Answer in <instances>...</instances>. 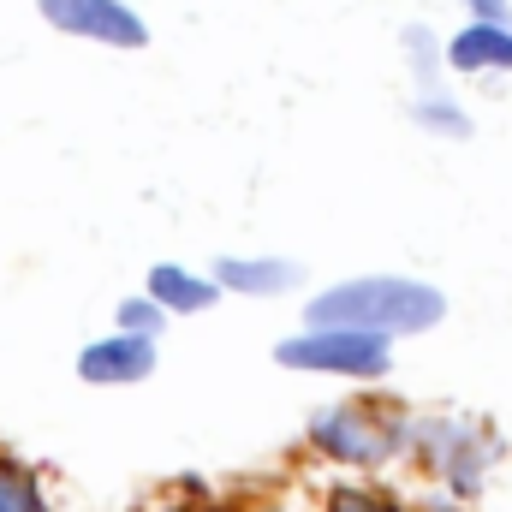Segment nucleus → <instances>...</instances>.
Instances as JSON below:
<instances>
[{"instance_id":"f03ea898","label":"nucleus","mask_w":512,"mask_h":512,"mask_svg":"<svg viewBox=\"0 0 512 512\" xmlns=\"http://www.w3.org/2000/svg\"><path fill=\"white\" fill-rule=\"evenodd\" d=\"M274 358L286 370H328V376H387V334L370 328H316L298 340H280Z\"/></svg>"},{"instance_id":"423d86ee","label":"nucleus","mask_w":512,"mask_h":512,"mask_svg":"<svg viewBox=\"0 0 512 512\" xmlns=\"http://www.w3.org/2000/svg\"><path fill=\"white\" fill-rule=\"evenodd\" d=\"M447 66H453V72H512V30L495 24V18L465 24V30L447 42Z\"/></svg>"},{"instance_id":"ddd939ff","label":"nucleus","mask_w":512,"mask_h":512,"mask_svg":"<svg viewBox=\"0 0 512 512\" xmlns=\"http://www.w3.org/2000/svg\"><path fill=\"white\" fill-rule=\"evenodd\" d=\"M346 512H370V507H346Z\"/></svg>"},{"instance_id":"39448f33","label":"nucleus","mask_w":512,"mask_h":512,"mask_svg":"<svg viewBox=\"0 0 512 512\" xmlns=\"http://www.w3.org/2000/svg\"><path fill=\"white\" fill-rule=\"evenodd\" d=\"M149 370H155V334H131V328H120L114 340L84 346V358H78V376L84 382H102V387L143 382Z\"/></svg>"},{"instance_id":"1a4fd4ad","label":"nucleus","mask_w":512,"mask_h":512,"mask_svg":"<svg viewBox=\"0 0 512 512\" xmlns=\"http://www.w3.org/2000/svg\"><path fill=\"white\" fill-rule=\"evenodd\" d=\"M0 512H48L36 477L18 471V465H6V459H0Z\"/></svg>"},{"instance_id":"0eeeda50","label":"nucleus","mask_w":512,"mask_h":512,"mask_svg":"<svg viewBox=\"0 0 512 512\" xmlns=\"http://www.w3.org/2000/svg\"><path fill=\"white\" fill-rule=\"evenodd\" d=\"M221 286H233V292H286V286H298V262H280V256H221Z\"/></svg>"},{"instance_id":"9d476101","label":"nucleus","mask_w":512,"mask_h":512,"mask_svg":"<svg viewBox=\"0 0 512 512\" xmlns=\"http://www.w3.org/2000/svg\"><path fill=\"white\" fill-rule=\"evenodd\" d=\"M417 120H423L429 131H447V137H465V131H471V120L459 114V102H447V96H435V90H423Z\"/></svg>"},{"instance_id":"20e7f679","label":"nucleus","mask_w":512,"mask_h":512,"mask_svg":"<svg viewBox=\"0 0 512 512\" xmlns=\"http://www.w3.org/2000/svg\"><path fill=\"white\" fill-rule=\"evenodd\" d=\"M310 435H316L322 453L352 459V465H376L387 447H393V435H387L370 411H358V405H334V411H322V417L310 423Z\"/></svg>"},{"instance_id":"6e6552de","label":"nucleus","mask_w":512,"mask_h":512,"mask_svg":"<svg viewBox=\"0 0 512 512\" xmlns=\"http://www.w3.org/2000/svg\"><path fill=\"white\" fill-rule=\"evenodd\" d=\"M149 298H155L161 310H209V304H215V280H203V274H191V268L161 262V268L149 274Z\"/></svg>"},{"instance_id":"f257e3e1","label":"nucleus","mask_w":512,"mask_h":512,"mask_svg":"<svg viewBox=\"0 0 512 512\" xmlns=\"http://www.w3.org/2000/svg\"><path fill=\"white\" fill-rule=\"evenodd\" d=\"M447 316V298L423 280L370 274V280H340L310 304L316 328H370V334H423Z\"/></svg>"},{"instance_id":"9b49d317","label":"nucleus","mask_w":512,"mask_h":512,"mask_svg":"<svg viewBox=\"0 0 512 512\" xmlns=\"http://www.w3.org/2000/svg\"><path fill=\"white\" fill-rule=\"evenodd\" d=\"M161 316H167V310H161L155 298H126V304H120V328H131V334H161Z\"/></svg>"},{"instance_id":"f8f14e48","label":"nucleus","mask_w":512,"mask_h":512,"mask_svg":"<svg viewBox=\"0 0 512 512\" xmlns=\"http://www.w3.org/2000/svg\"><path fill=\"white\" fill-rule=\"evenodd\" d=\"M465 6H471L477 18H495V24H507V18H512V12H507V0H465Z\"/></svg>"},{"instance_id":"7ed1b4c3","label":"nucleus","mask_w":512,"mask_h":512,"mask_svg":"<svg viewBox=\"0 0 512 512\" xmlns=\"http://www.w3.org/2000/svg\"><path fill=\"white\" fill-rule=\"evenodd\" d=\"M42 18L66 36H90V42H108V48H143L149 42L143 18L126 0H42Z\"/></svg>"}]
</instances>
